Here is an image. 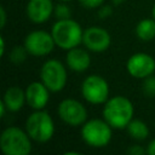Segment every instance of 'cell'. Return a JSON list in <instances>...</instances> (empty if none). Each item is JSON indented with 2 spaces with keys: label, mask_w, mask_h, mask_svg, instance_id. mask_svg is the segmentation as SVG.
I'll list each match as a JSON object with an SVG mask.
<instances>
[{
  "label": "cell",
  "mask_w": 155,
  "mask_h": 155,
  "mask_svg": "<svg viewBox=\"0 0 155 155\" xmlns=\"http://www.w3.org/2000/svg\"><path fill=\"white\" fill-rule=\"evenodd\" d=\"M133 105L132 103L122 96H116L107 101L103 116L104 120L114 128H125L132 120Z\"/></svg>",
  "instance_id": "1"
},
{
  "label": "cell",
  "mask_w": 155,
  "mask_h": 155,
  "mask_svg": "<svg viewBox=\"0 0 155 155\" xmlns=\"http://www.w3.org/2000/svg\"><path fill=\"white\" fill-rule=\"evenodd\" d=\"M52 36L57 46L64 50L76 47L82 41L84 31L79 23L67 18L57 21L52 27Z\"/></svg>",
  "instance_id": "2"
},
{
  "label": "cell",
  "mask_w": 155,
  "mask_h": 155,
  "mask_svg": "<svg viewBox=\"0 0 155 155\" xmlns=\"http://www.w3.org/2000/svg\"><path fill=\"white\" fill-rule=\"evenodd\" d=\"M29 134L18 127H7L0 136V148L6 155H27L31 150Z\"/></svg>",
  "instance_id": "3"
},
{
  "label": "cell",
  "mask_w": 155,
  "mask_h": 155,
  "mask_svg": "<svg viewBox=\"0 0 155 155\" xmlns=\"http://www.w3.org/2000/svg\"><path fill=\"white\" fill-rule=\"evenodd\" d=\"M25 130L31 139L45 143L52 138L54 132V125L51 116L46 111L38 110L27 119Z\"/></svg>",
  "instance_id": "4"
},
{
  "label": "cell",
  "mask_w": 155,
  "mask_h": 155,
  "mask_svg": "<svg viewBox=\"0 0 155 155\" xmlns=\"http://www.w3.org/2000/svg\"><path fill=\"white\" fill-rule=\"evenodd\" d=\"M81 136L84 142L91 147L94 148L105 147L111 138L110 125L107 121L99 119H92L85 122L81 130Z\"/></svg>",
  "instance_id": "5"
},
{
  "label": "cell",
  "mask_w": 155,
  "mask_h": 155,
  "mask_svg": "<svg viewBox=\"0 0 155 155\" xmlns=\"http://www.w3.org/2000/svg\"><path fill=\"white\" fill-rule=\"evenodd\" d=\"M41 80L44 85L52 92H58L63 90L67 82V71L64 65L56 61L50 59L44 63L41 68Z\"/></svg>",
  "instance_id": "6"
},
{
  "label": "cell",
  "mask_w": 155,
  "mask_h": 155,
  "mask_svg": "<svg viewBox=\"0 0 155 155\" xmlns=\"http://www.w3.org/2000/svg\"><path fill=\"white\" fill-rule=\"evenodd\" d=\"M84 98L92 104H101L107 102L109 94L108 82L99 75L87 76L81 86Z\"/></svg>",
  "instance_id": "7"
},
{
  "label": "cell",
  "mask_w": 155,
  "mask_h": 155,
  "mask_svg": "<svg viewBox=\"0 0 155 155\" xmlns=\"http://www.w3.org/2000/svg\"><path fill=\"white\" fill-rule=\"evenodd\" d=\"M58 115L65 124L79 126L86 121L87 110L80 102L75 99H64L58 105Z\"/></svg>",
  "instance_id": "8"
},
{
  "label": "cell",
  "mask_w": 155,
  "mask_h": 155,
  "mask_svg": "<svg viewBox=\"0 0 155 155\" xmlns=\"http://www.w3.org/2000/svg\"><path fill=\"white\" fill-rule=\"evenodd\" d=\"M54 40L52 34L50 35L42 30H35L27 35L24 40V46L30 54L34 56H45L53 50Z\"/></svg>",
  "instance_id": "9"
},
{
  "label": "cell",
  "mask_w": 155,
  "mask_h": 155,
  "mask_svg": "<svg viewBox=\"0 0 155 155\" xmlns=\"http://www.w3.org/2000/svg\"><path fill=\"white\" fill-rule=\"evenodd\" d=\"M127 70L132 76L144 79L154 73L155 61L147 53H134L127 61Z\"/></svg>",
  "instance_id": "10"
},
{
  "label": "cell",
  "mask_w": 155,
  "mask_h": 155,
  "mask_svg": "<svg viewBox=\"0 0 155 155\" xmlns=\"http://www.w3.org/2000/svg\"><path fill=\"white\" fill-rule=\"evenodd\" d=\"M82 42L93 52H103L110 45V35L101 27H91L84 31Z\"/></svg>",
  "instance_id": "11"
},
{
  "label": "cell",
  "mask_w": 155,
  "mask_h": 155,
  "mask_svg": "<svg viewBox=\"0 0 155 155\" xmlns=\"http://www.w3.org/2000/svg\"><path fill=\"white\" fill-rule=\"evenodd\" d=\"M48 91L44 82H31L25 90V101L33 109L40 110L48 102Z\"/></svg>",
  "instance_id": "12"
},
{
  "label": "cell",
  "mask_w": 155,
  "mask_h": 155,
  "mask_svg": "<svg viewBox=\"0 0 155 155\" xmlns=\"http://www.w3.org/2000/svg\"><path fill=\"white\" fill-rule=\"evenodd\" d=\"M53 11L51 0H29L27 5V15L34 23H44L48 19Z\"/></svg>",
  "instance_id": "13"
},
{
  "label": "cell",
  "mask_w": 155,
  "mask_h": 155,
  "mask_svg": "<svg viewBox=\"0 0 155 155\" xmlns=\"http://www.w3.org/2000/svg\"><path fill=\"white\" fill-rule=\"evenodd\" d=\"M68 67L74 71H84L88 68L91 59L90 54L82 48H70L65 57Z\"/></svg>",
  "instance_id": "14"
},
{
  "label": "cell",
  "mask_w": 155,
  "mask_h": 155,
  "mask_svg": "<svg viewBox=\"0 0 155 155\" xmlns=\"http://www.w3.org/2000/svg\"><path fill=\"white\" fill-rule=\"evenodd\" d=\"M25 101V92H23L19 87L12 86L8 87L4 94V103L10 111H18Z\"/></svg>",
  "instance_id": "15"
},
{
  "label": "cell",
  "mask_w": 155,
  "mask_h": 155,
  "mask_svg": "<svg viewBox=\"0 0 155 155\" xmlns=\"http://www.w3.org/2000/svg\"><path fill=\"white\" fill-rule=\"evenodd\" d=\"M136 34L138 35V38L140 40H144V41H149V40L154 39V36H155V21L149 19V18L140 21L136 28Z\"/></svg>",
  "instance_id": "16"
},
{
  "label": "cell",
  "mask_w": 155,
  "mask_h": 155,
  "mask_svg": "<svg viewBox=\"0 0 155 155\" xmlns=\"http://www.w3.org/2000/svg\"><path fill=\"white\" fill-rule=\"evenodd\" d=\"M127 131L130 136L137 140H143L149 134V128L147 124H144L140 120H131L127 125Z\"/></svg>",
  "instance_id": "17"
},
{
  "label": "cell",
  "mask_w": 155,
  "mask_h": 155,
  "mask_svg": "<svg viewBox=\"0 0 155 155\" xmlns=\"http://www.w3.org/2000/svg\"><path fill=\"white\" fill-rule=\"evenodd\" d=\"M27 53H29V52H28V50L25 48V46H24V47H22V46H16V47L12 48V51H11V53H10V59H11L15 64H19V63H22V62L25 61Z\"/></svg>",
  "instance_id": "18"
},
{
  "label": "cell",
  "mask_w": 155,
  "mask_h": 155,
  "mask_svg": "<svg viewBox=\"0 0 155 155\" xmlns=\"http://www.w3.org/2000/svg\"><path fill=\"white\" fill-rule=\"evenodd\" d=\"M143 92H144L148 97H154V96H155V76L149 75V76L144 78Z\"/></svg>",
  "instance_id": "19"
},
{
  "label": "cell",
  "mask_w": 155,
  "mask_h": 155,
  "mask_svg": "<svg viewBox=\"0 0 155 155\" xmlns=\"http://www.w3.org/2000/svg\"><path fill=\"white\" fill-rule=\"evenodd\" d=\"M53 11H54L56 17L59 18V19H67V18L70 17V10H69V7L65 6V5H63V4L57 5L53 8Z\"/></svg>",
  "instance_id": "20"
},
{
  "label": "cell",
  "mask_w": 155,
  "mask_h": 155,
  "mask_svg": "<svg viewBox=\"0 0 155 155\" xmlns=\"http://www.w3.org/2000/svg\"><path fill=\"white\" fill-rule=\"evenodd\" d=\"M104 0H80V4L85 7H88V8H94V7H98Z\"/></svg>",
  "instance_id": "21"
},
{
  "label": "cell",
  "mask_w": 155,
  "mask_h": 155,
  "mask_svg": "<svg viewBox=\"0 0 155 155\" xmlns=\"http://www.w3.org/2000/svg\"><path fill=\"white\" fill-rule=\"evenodd\" d=\"M127 153L131 154V155H142V154L145 153V150L139 145H132L127 149Z\"/></svg>",
  "instance_id": "22"
},
{
  "label": "cell",
  "mask_w": 155,
  "mask_h": 155,
  "mask_svg": "<svg viewBox=\"0 0 155 155\" xmlns=\"http://www.w3.org/2000/svg\"><path fill=\"white\" fill-rule=\"evenodd\" d=\"M147 153L149 155H155V139H153L149 145H148V149H147Z\"/></svg>",
  "instance_id": "23"
},
{
  "label": "cell",
  "mask_w": 155,
  "mask_h": 155,
  "mask_svg": "<svg viewBox=\"0 0 155 155\" xmlns=\"http://www.w3.org/2000/svg\"><path fill=\"white\" fill-rule=\"evenodd\" d=\"M0 15H1V23H0V25H1V28H4L5 23H6V13H5V8L4 7L0 8Z\"/></svg>",
  "instance_id": "24"
},
{
  "label": "cell",
  "mask_w": 155,
  "mask_h": 155,
  "mask_svg": "<svg viewBox=\"0 0 155 155\" xmlns=\"http://www.w3.org/2000/svg\"><path fill=\"white\" fill-rule=\"evenodd\" d=\"M104 13H107V15H110V13H111V8H110L109 6H107V7H103V8H102V11L99 12V15L103 17V16H104Z\"/></svg>",
  "instance_id": "25"
},
{
  "label": "cell",
  "mask_w": 155,
  "mask_h": 155,
  "mask_svg": "<svg viewBox=\"0 0 155 155\" xmlns=\"http://www.w3.org/2000/svg\"><path fill=\"white\" fill-rule=\"evenodd\" d=\"M0 41H1V48H0V54L2 56V54H4V50H5V42H4V39H2V38H1V40H0Z\"/></svg>",
  "instance_id": "26"
},
{
  "label": "cell",
  "mask_w": 155,
  "mask_h": 155,
  "mask_svg": "<svg viewBox=\"0 0 155 155\" xmlns=\"http://www.w3.org/2000/svg\"><path fill=\"white\" fill-rule=\"evenodd\" d=\"M153 17H154V19H155V5H154V7H153Z\"/></svg>",
  "instance_id": "27"
},
{
  "label": "cell",
  "mask_w": 155,
  "mask_h": 155,
  "mask_svg": "<svg viewBox=\"0 0 155 155\" xmlns=\"http://www.w3.org/2000/svg\"><path fill=\"white\" fill-rule=\"evenodd\" d=\"M62 1H70V0H62Z\"/></svg>",
  "instance_id": "28"
}]
</instances>
